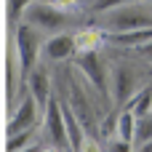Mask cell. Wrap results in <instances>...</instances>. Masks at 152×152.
I'll return each instance as SVG.
<instances>
[{
	"label": "cell",
	"instance_id": "obj_1",
	"mask_svg": "<svg viewBox=\"0 0 152 152\" xmlns=\"http://www.w3.org/2000/svg\"><path fill=\"white\" fill-rule=\"evenodd\" d=\"M24 21L40 32H61L69 24V13L53 3H29L24 11Z\"/></svg>",
	"mask_w": 152,
	"mask_h": 152
},
{
	"label": "cell",
	"instance_id": "obj_2",
	"mask_svg": "<svg viewBox=\"0 0 152 152\" xmlns=\"http://www.w3.org/2000/svg\"><path fill=\"white\" fill-rule=\"evenodd\" d=\"M104 27L110 32L152 27V8H144V5H118V8H110Z\"/></svg>",
	"mask_w": 152,
	"mask_h": 152
},
{
	"label": "cell",
	"instance_id": "obj_3",
	"mask_svg": "<svg viewBox=\"0 0 152 152\" xmlns=\"http://www.w3.org/2000/svg\"><path fill=\"white\" fill-rule=\"evenodd\" d=\"M16 48H19V59H21V72H32L35 69V59L40 51V29H35L32 24H21L16 32Z\"/></svg>",
	"mask_w": 152,
	"mask_h": 152
},
{
	"label": "cell",
	"instance_id": "obj_4",
	"mask_svg": "<svg viewBox=\"0 0 152 152\" xmlns=\"http://www.w3.org/2000/svg\"><path fill=\"white\" fill-rule=\"evenodd\" d=\"M77 69H80V72L86 75V80L96 88V94L107 96V69H104V64H102V59H99L96 51L80 53V56H77Z\"/></svg>",
	"mask_w": 152,
	"mask_h": 152
},
{
	"label": "cell",
	"instance_id": "obj_5",
	"mask_svg": "<svg viewBox=\"0 0 152 152\" xmlns=\"http://www.w3.org/2000/svg\"><path fill=\"white\" fill-rule=\"evenodd\" d=\"M134 94H136V75H134V69L126 67V64H118V67H115V77H112V96H115V104H118V107L128 104V102L134 99Z\"/></svg>",
	"mask_w": 152,
	"mask_h": 152
},
{
	"label": "cell",
	"instance_id": "obj_6",
	"mask_svg": "<svg viewBox=\"0 0 152 152\" xmlns=\"http://www.w3.org/2000/svg\"><path fill=\"white\" fill-rule=\"evenodd\" d=\"M45 131H48V139H51L53 147H69L67 128H64V115H61V104L51 102V99L45 104Z\"/></svg>",
	"mask_w": 152,
	"mask_h": 152
},
{
	"label": "cell",
	"instance_id": "obj_7",
	"mask_svg": "<svg viewBox=\"0 0 152 152\" xmlns=\"http://www.w3.org/2000/svg\"><path fill=\"white\" fill-rule=\"evenodd\" d=\"M152 40V27H139V29H126V32H104V43L118 45V48H139L142 43Z\"/></svg>",
	"mask_w": 152,
	"mask_h": 152
},
{
	"label": "cell",
	"instance_id": "obj_8",
	"mask_svg": "<svg viewBox=\"0 0 152 152\" xmlns=\"http://www.w3.org/2000/svg\"><path fill=\"white\" fill-rule=\"evenodd\" d=\"M72 88H69V107H72V112L77 115V120L83 123V131H94V126H96V115H94V107H91V102L86 99V94L80 91V86L77 83H69Z\"/></svg>",
	"mask_w": 152,
	"mask_h": 152
},
{
	"label": "cell",
	"instance_id": "obj_9",
	"mask_svg": "<svg viewBox=\"0 0 152 152\" xmlns=\"http://www.w3.org/2000/svg\"><path fill=\"white\" fill-rule=\"evenodd\" d=\"M75 53V35H64L56 32L51 40H45V56L51 61H64Z\"/></svg>",
	"mask_w": 152,
	"mask_h": 152
},
{
	"label": "cell",
	"instance_id": "obj_10",
	"mask_svg": "<svg viewBox=\"0 0 152 152\" xmlns=\"http://www.w3.org/2000/svg\"><path fill=\"white\" fill-rule=\"evenodd\" d=\"M35 120H37V102L32 99V94L19 104V110H16V115L11 118V126H8V131L11 134H19V131H24V128H32L35 126Z\"/></svg>",
	"mask_w": 152,
	"mask_h": 152
},
{
	"label": "cell",
	"instance_id": "obj_11",
	"mask_svg": "<svg viewBox=\"0 0 152 152\" xmlns=\"http://www.w3.org/2000/svg\"><path fill=\"white\" fill-rule=\"evenodd\" d=\"M48 91H51V80L43 69H32L29 72V94L32 99L37 102V107H45L48 104Z\"/></svg>",
	"mask_w": 152,
	"mask_h": 152
},
{
	"label": "cell",
	"instance_id": "obj_12",
	"mask_svg": "<svg viewBox=\"0 0 152 152\" xmlns=\"http://www.w3.org/2000/svg\"><path fill=\"white\" fill-rule=\"evenodd\" d=\"M104 43V32L96 27H88L83 32L75 35V53H86V51H99V45Z\"/></svg>",
	"mask_w": 152,
	"mask_h": 152
},
{
	"label": "cell",
	"instance_id": "obj_13",
	"mask_svg": "<svg viewBox=\"0 0 152 152\" xmlns=\"http://www.w3.org/2000/svg\"><path fill=\"white\" fill-rule=\"evenodd\" d=\"M118 139L126 142L128 147H134V136H136V115L131 110H126L120 118H118V128H115Z\"/></svg>",
	"mask_w": 152,
	"mask_h": 152
},
{
	"label": "cell",
	"instance_id": "obj_14",
	"mask_svg": "<svg viewBox=\"0 0 152 152\" xmlns=\"http://www.w3.org/2000/svg\"><path fill=\"white\" fill-rule=\"evenodd\" d=\"M147 139H152V112L136 118V136H134V147L139 150Z\"/></svg>",
	"mask_w": 152,
	"mask_h": 152
},
{
	"label": "cell",
	"instance_id": "obj_15",
	"mask_svg": "<svg viewBox=\"0 0 152 152\" xmlns=\"http://www.w3.org/2000/svg\"><path fill=\"white\" fill-rule=\"evenodd\" d=\"M136 118H142V115H147L152 112V88L150 91H142V94H134V99H131V107H128Z\"/></svg>",
	"mask_w": 152,
	"mask_h": 152
},
{
	"label": "cell",
	"instance_id": "obj_16",
	"mask_svg": "<svg viewBox=\"0 0 152 152\" xmlns=\"http://www.w3.org/2000/svg\"><path fill=\"white\" fill-rule=\"evenodd\" d=\"M29 3H32V0H8V16H11V19H19V16L27 11Z\"/></svg>",
	"mask_w": 152,
	"mask_h": 152
},
{
	"label": "cell",
	"instance_id": "obj_17",
	"mask_svg": "<svg viewBox=\"0 0 152 152\" xmlns=\"http://www.w3.org/2000/svg\"><path fill=\"white\" fill-rule=\"evenodd\" d=\"M126 0H96L94 3V11H110V8H118V5H123Z\"/></svg>",
	"mask_w": 152,
	"mask_h": 152
},
{
	"label": "cell",
	"instance_id": "obj_18",
	"mask_svg": "<svg viewBox=\"0 0 152 152\" xmlns=\"http://www.w3.org/2000/svg\"><path fill=\"white\" fill-rule=\"evenodd\" d=\"M77 3H80V0H53V5H59L61 11H72V8H77Z\"/></svg>",
	"mask_w": 152,
	"mask_h": 152
},
{
	"label": "cell",
	"instance_id": "obj_19",
	"mask_svg": "<svg viewBox=\"0 0 152 152\" xmlns=\"http://www.w3.org/2000/svg\"><path fill=\"white\" fill-rule=\"evenodd\" d=\"M139 53H142V56H147V59H152V40L139 45Z\"/></svg>",
	"mask_w": 152,
	"mask_h": 152
},
{
	"label": "cell",
	"instance_id": "obj_20",
	"mask_svg": "<svg viewBox=\"0 0 152 152\" xmlns=\"http://www.w3.org/2000/svg\"><path fill=\"white\" fill-rule=\"evenodd\" d=\"M139 150H152V139H147V142H144V144H142Z\"/></svg>",
	"mask_w": 152,
	"mask_h": 152
},
{
	"label": "cell",
	"instance_id": "obj_21",
	"mask_svg": "<svg viewBox=\"0 0 152 152\" xmlns=\"http://www.w3.org/2000/svg\"><path fill=\"white\" fill-rule=\"evenodd\" d=\"M144 3H150V0H144Z\"/></svg>",
	"mask_w": 152,
	"mask_h": 152
}]
</instances>
